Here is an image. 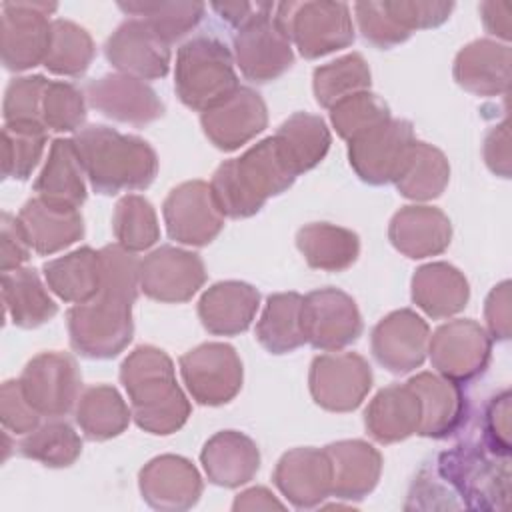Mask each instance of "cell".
Wrapping results in <instances>:
<instances>
[{"mask_svg":"<svg viewBox=\"0 0 512 512\" xmlns=\"http://www.w3.org/2000/svg\"><path fill=\"white\" fill-rule=\"evenodd\" d=\"M300 174L296 162L276 138H264L240 158L226 160L212 176L210 190L218 210L230 218H248L292 186Z\"/></svg>","mask_w":512,"mask_h":512,"instance_id":"cell-1","label":"cell"},{"mask_svg":"<svg viewBox=\"0 0 512 512\" xmlns=\"http://www.w3.org/2000/svg\"><path fill=\"white\" fill-rule=\"evenodd\" d=\"M84 174L98 194L122 190H144L158 172V158L152 146L114 128L92 124L72 138Z\"/></svg>","mask_w":512,"mask_h":512,"instance_id":"cell-2","label":"cell"},{"mask_svg":"<svg viewBox=\"0 0 512 512\" xmlns=\"http://www.w3.org/2000/svg\"><path fill=\"white\" fill-rule=\"evenodd\" d=\"M136 424L150 434H172L190 416V404L176 384L172 360L154 346H138L120 368Z\"/></svg>","mask_w":512,"mask_h":512,"instance_id":"cell-3","label":"cell"},{"mask_svg":"<svg viewBox=\"0 0 512 512\" xmlns=\"http://www.w3.org/2000/svg\"><path fill=\"white\" fill-rule=\"evenodd\" d=\"M436 474L458 508L504 510L510 500L508 456L492 452L484 442L458 444L438 456Z\"/></svg>","mask_w":512,"mask_h":512,"instance_id":"cell-4","label":"cell"},{"mask_svg":"<svg viewBox=\"0 0 512 512\" xmlns=\"http://www.w3.org/2000/svg\"><path fill=\"white\" fill-rule=\"evenodd\" d=\"M238 88L232 54L218 38L198 36L178 50L174 90L188 108L212 110Z\"/></svg>","mask_w":512,"mask_h":512,"instance_id":"cell-5","label":"cell"},{"mask_svg":"<svg viewBox=\"0 0 512 512\" xmlns=\"http://www.w3.org/2000/svg\"><path fill=\"white\" fill-rule=\"evenodd\" d=\"M134 300L100 290L96 298L68 310L72 348L86 358H112L132 340Z\"/></svg>","mask_w":512,"mask_h":512,"instance_id":"cell-6","label":"cell"},{"mask_svg":"<svg viewBox=\"0 0 512 512\" xmlns=\"http://www.w3.org/2000/svg\"><path fill=\"white\" fill-rule=\"evenodd\" d=\"M274 22L304 58H318L354 42L350 8L342 2H282Z\"/></svg>","mask_w":512,"mask_h":512,"instance_id":"cell-7","label":"cell"},{"mask_svg":"<svg viewBox=\"0 0 512 512\" xmlns=\"http://www.w3.org/2000/svg\"><path fill=\"white\" fill-rule=\"evenodd\" d=\"M416 138L408 120L388 118L350 142V166L368 184L396 182L408 162Z\"/></svg>","mask_w":512,"mask_h":512,"instance_id":"cell-8","label":"cell"},{"mask_svg":"<svg viewBox=\"0 0 512 512\" xmlns=\"http://www.w3.org/2000/svg\"><path fill=\"white\" fill-rule=\"evenodd\" d=\"M18 382L30 406L48 418L68 414L82 384L74 358L64 352L38 354L26 364Z\"/></svg>","mask_w":512,"mask_h":512,"instance_id":"cell-9","label":"cell"},{"mask_svg":"<svg viewBox=\"0 0 512 512\" xmlns=\"http://www.w3.org/2000/svg\"><path fill=\"white\" fill-rule=\"evenodd\" d=\"M56 4L4 2L2 4V62L8 70H28L44 62L50 46Z\"/></svg>","mask_w":512,"mask_h":512,"instance_id":"cell-10","label":"cell"},{"mask_svg":"<svg viewBox=\"0 0 512 512\" xmlns=\"http://www.w3.org/2000/svg\"><path fill=\"white\" fill-rule=\"evenodd\" d=\"M182 378L196 402L220 406L242 386V362L228 344H202L180 358Z\"/></svg>","mask_w":512,"mask_h":512,"instance_id":"cell-11","label":"cell"},{"mask_svg":"<svg viewBox=\"0 0 512 512\" xmlns=\"http://www.w3.org/2000/svg\"><path fill=\"white\" fill-rule=\"evenodd\" d=\"M302 326L306 342L316 350H340L362 334V318L354 300L330 286L304 298Z\"/></svg>","mask_w":512,"mask_h":512,"instance_id":"cell-12","label":"cell"},{"mask_svg":"<svg viewBox=\"0 0 512 512\" xmlns=\"http://www.w3.org/2000/svg\"><path fill=\"white\" fill-rule=\"evenodd\" d=\"M372 386L366 360L354 352L322 354L310 366V392L326 410L348 412L360 406Z\"/></svg>","mask_w":512,"mask_h":512,"instance_id":"cell-13","label":"cell"},{"mask_svg":"<svg viewBox=\"0 0 512 512\" xmlns=\"http://www.w3.org/2000/svg\"><path fill=\"white\" fill-rule=\"evenodd\" d=\"M490 338L472 320H454L440 326L430 340L434 368L462 384L482 374L490 360Z\"/></svg>","mask_w":512,"mask_h":512,"instance_id":"cell-14","label":"cell"},{"mask_svg":"<svg viewBox=\"0 0 512 512\" xmlns=\"http://www.w3.org/2000/svg\"><path fill=\"white\" fill-rule=\"evenodd\" d=\"M164 220L172 240L194 246L212 242L224 226V214L214 202L210 184L200 180L184 182L168 194Z\"/></svg>","mask_w":512,"mask_h":512,"instance_id":"cell-15","label":"cell"},{"mask_svg":"<svg viewBox=\"0 0 512 512\" xmlns=\"http://www.w3.org/2000/svg\"><path fill=\"white\" fill-rule=\"evenodd\" d=\"M204 280L202 258L174 246H162L140 262V288L160 302H186Z\"/></svg>","mask_w":512,"mask_h":512,"instance_id":"cell-16","label":"cell"},{"mask_svg":"<svg viewBox=\"0 0 512 512\" xmlns=\"http://www.w3.org/2000/svg\"><path fill=\"white\" fill-rule=\"evenodd\" d=\"M108 62L138 80L164 78L170 68V44L142 18L122 22L106 42Z\"/></svg>","mask_w":512,"mask_h":512,"instance_id":"cell-17","label":"cell"},{"mask_svg":"<svg viewBox=\"0 0 512 512\" xmlns=\"http://www.w3.org/2000/svg\"><path fill=\"white\" fill-rule=\"evenodd\" d=\"M92 108L108 118L128 124H148L164 114V104L142 80L126 74H106L86 84Z\"/></svg>","mask_w":512,"mask_h":512,"instance_id":"cell-18","label":"cell"},{"mask_svg":"<svg viewBox=\"0 0 512 512\" xmlns=\"http://www.w3.org/2000/svg\"><path fill=\"white\" fill-rule=\"evenodd\" d=\"M234 52L242 74L252 82H270L284 74L294 62L290 40L278 28L274 16L238 30Z\"/></svg>","mask_w":512,"mask_h":512,"instance_id":"cell-19","label":"cell"},{"mask_svg":"<svg viewBox=\"0 0 512 512\" xmlns=\"http://www.w3.org/2000/svg\"><path fill=\"white\" fill-rule=\"evenodd\" d=\"M426 348L428 324L412 310L392 312L372 330V354L394 374L418 368L426 358Z\"/></svg>","mask_w":512,"mask_h":512,"instance_id":"cell-20","label":"cell"},{"mask_svg":"<svg viewBox=\"0 0 512 512\" xmlns=\"http://www.w3.org/2000/svg\"><path fill=\"white\" fill-rule=\"evenodd\" d=\"M266 104L258 92L240 86L228 100L202 112L204 134L220 150H236L266 128Z\"/></svg>","mask_w":512,"mask_h":512,"instance_id":"cell-21","label":"cell"},{"mask_svg":"<svg viewBox=\"0 0 512 512\" xmlns=\"http://www.w3.org/2000/svg\"><path fill=\"white\" fill-rule=\"evenodd\" d=\"M274 484L296 508H314L332 494V464L326 450L286 452L274 470Z\"/></svg>","mask_w":512,"mask_h":512,"instance_id":"cell-22","label":"cell"},{"mask_svg":"<svg viewBox=\"0 0 512 512\" xmlns=\"http://www.w3.org/2000/svg\"><path fill=\"white\" fill-rule=\"evenodd\" d=\"M142 498L158 510H186L202 494V480L196 468L182 456H160L140 472Z\"/></svg>","mask_w":512,"mask_h":512,"instance_id":"cell-23","label":"cell"},{"mask_svg":"<svg viewBox=\"0 0 512 512\" xmlns=\"http://www.w3.org/2000/svg\"><path fill=\"white\" fill-rule=\"evenodd\" d=\"M420 400L418 434L428 438H446L466 420V398L458 382L422 372L408 380Z\"/></svg>","mask_w":512,"mask_h":512,"instance_id":"cell-24","label":"cell"},{"mask_svg":"<svg viewBox=\"0 0 512 512\" xmlns=\"http://www.w3.org/2000/svg\"><path fill=\"white\" fill-rule=\"evenodd\" d=\"M260 294L246 282H218L204 292L198 304V316L204 328L216 336H234L244 332L258 310Z\"/></svg>","mask_w":512,"mask_h":512,"instance_id":"cell-25","label":"cell"},{"mask_svg":"<svg viewBox=\"0 0 512 512\" xmlns=\"http://www.w3.org/2000/svg\"><path fill=\"white\" fill-rule=\"evenodd\" d=\"M18 222L28 238V244L38 254H54L84 234L78 208L50 204L42 198L28 200L18 214Z\"/></svg>","mask_w":512,"mask_h":512,"instance_id":"cell-26","label":"cell"},{"mask_svg":"<svg viewBox=\"0 0 512 512\" xmlns=\"http://www.w3.org/2000/svg\"><path fill=\"white\" fill-rule=\"evenodd\" d=\"M390 242L408 258H426L446 250L452 228L446 214L430 206H406L394 214Z\"/></svg>","mask_w":512,"mask_h":512,"instance_id":"cell-27","label":"cell"},{"mask_svg":"<svg viewBox=\"0 0 512 512\" xmlns=\"http://www.w3.org/2000/svg\"><path fill=\"white\" fill-rule=\"evenodd\" d=\"M454 78L464 90L480 96L504 94L510 80V48L492 40L464 46L454 62Z\"/></svg>","mask_w":512,"mask_h":512,"instance_id":"cell-28","label":"cell"},{"mask_svg":"<svg viewBox=\"0 0 512 512\" xmlns=\"http://www.w3.org/2000/svg\"><path fill=\"white\" fill-rule=\"evenodd\" d=\"M332 464V494L336 498L360 500L378 482L382 456L362 440H344L324 448Z\"/></svg>","mask_w":512,"mask_h":512,"instance_id":"cell-29","label":"cell"},{"mask_svg":"<svg viewBox=\"0 0 512 512\" xmlns=\"http://www.w3.org/2000/svg\"><path fill=\"white\" fill-rule=\"evenodd\" d=\"M200 458L210 482L226 488L246 484L252 480L260 466L256 444L236 430L214 434L206 442Z\"/></svg>","mask_w":512,"mask_h":512,"instance_id":"cell-30","label":"cell"},{"mask_svg":"<svg viewBox=\"0 0 512 512\" xmlns=\"http://www.w3.org/2000/svg\"><path fill=\"white\" fill-rule=\"evenodd\" d=\"M84 176L74 142L58 138L52 142L46 166L40 172L34 190L38 192V198L50 204L80 208L86 200Z\"/></svg>","mask_w":512,"mask_h":512,"instance_id":"cell-31","label":"cell"},{"mask_svg":"<svg viewBox=\"0 0 512 512\" xmlns=\"http://www.w3.org/2000/svg\"><path fill=\"white\" fill-rule=\"evenodd\" d=\"M420 400L410 384H394L376 394L366 410V428L378 442L404 440L418 432Z\"/></svg>","mask_w":512,"mask_h":512,"instance_id":"cell-32","label":"cell"},{"mask_svg":"<svg viewBox=\"0 0 512 512\" xmlns=\"http://www.w3.org/2000/svg\"><path fill=\"white\" fill-rule=\"evenodd\" d=\"M48 286L64 300L84 304L98 296L102 288L100 252L80 248L44 264Z\"/></svg>","mask_w":512,"mask_h":512,"instance_id":"cell-33","label":"cell"},{"mask_svg":"<svg viewBox=\"0 0 512 512\" xmlns=\"http://www.w3.org/2000/svg\"><path fill=\"white\" fill-rule=\"evenodd\" d=\"M468 294L466 278L444 262L422 266L412 278V300L432 318L460 312L468 302Z\"/></svg>","mask_w":512,"mask_h":512,"instance_id":"cell-34","label":"cell"},{"mask_svg":"<svg viewBox=\"0 0 512 512\" xmlns=\"http://www.w3.org/2000/svg\"><path fill=\"white\" fill-rule=\"evenodd\" d=\"M2 298L6 314L20 328H36L58 312L34 268L2 272Z\"/></svg>","mask_w":512,"mask_h":512,"instance_id":"cell-35","label":"cell"},{"mask_svg":"<svg viewBox=\"0 0 512 512\" xmlns=\"http://www.w3.org/2000/svg\"><path fill=\"white\" fill-rule=\"evenodd\" d=\"M304 298L298 292L274 294L256 324L258 342L272 354H286L306 342L302 326Z\"/></svg>","mask_w":512,"mask_h":512,"instance_id":"cell-36","label":"cell"},{"mask_svg":"<svg viewBox=\"0 0 512 512\" xmlns=\"http://www.w3.org/2000/svg\"><path fill=\"white\" fill-rule=\"evenodd\" d=\"M298 250L312 268L340 272L354 264L360 252L358 236L352 230L332 224H308L298 230Z\"/></svg>","mask_w":512,"mask_h":512,"instance_id":"cell-37","label":"cell"},{"mask_svg":"<svg viewBox=\"0 0 512 512\" xmlns=\"http://www.w3.org/2000/svg\"><path fill=\"white\" fill-rule=\"evenodd\" d=\"M76 422L88 440H108L126 430L130 410L116 388L98 384L82 392L76 408Z\"/></svg>","mask_w":512,"mask_h":512,"instance_id":"cell-38","label":"cell"},{"mask_svg":"<svg viewBox=\"0 0 512 512\" xmlns=\"http://www.w3.org/2000/svg\"><path fill=\"white\" fill-rule=\"evenodd\" d=\"M450 168L444 154L426 144L414 142L408 162L396 180V188L402 196L412 200H430L442 194L448 184Z\"/></svg>","mask_w":512,"mask_h":512,"instance_id":"cell-39","label":"cell"},{"mask_svg":"<svg viewBox=\"0 0 512 512\" xmlns=\"http://www.w3.org/2000/svg\"><path fill=\"white\" fill-rule=\"evenodd\" d=\"M274 136L284 144L300 174L314 168L330 148V132L324 120L306 112L292 114Z\"/></svg>","mask_w":512,"mask_h":512,"instance_id":"cell-40","label":"cell"},{"mask_svg":"<svg viewBox=\"0 0 512 512\" xmlns=\"http://www.w3.org/2000/svg\"><path fill=\"white\" fill-rule=\"evenodd\" d=\"M118 8L142 18L168 44L192 30L206 10L202 2H118Z\"/></svg>","mask_w":512,"mask_h":512,"instance_id":"cell-41","label":"cell"},{"mask_svg":"<svg viewBox=\"0 0 512 512\" xmlns=\"http://www.w3.org/2000/svg\"><path fill=\"white\" fill-rule=\"evenodd\" d=\"M94 58L90 34L70 20H54L44 66L54 74L80 76Z\"/></svg>","mask_w":512,"mask_h":512,"instance_id":"cell-42","label":"cell"},{"mask_svg":"<svg viewBox=\"0 0 512 512\" xmlns=\"http://www.w3.org/2000/svg\"><path fill=\"white\" fill-rule=\"evenodd\" d=\"M20 454L42 462L50 468H64L74 464L82 452V440L74 428L62 420H52L26 436L20 442Z\"/></svg>","mask_w":512,"mask_h":512,"instance_id":"cell-43","label":"cell"},{"mask_svg":"<svg viewBox=\"0 0 512 512\" xmlns=\"http://www.w3.org/2000/svg\"><path fill=\"white\" fill-rule=\"evenodd\" d=\"M370 86V70L360 54H348L314 70V94L320 106L332 108L342 98Z\"/></svg>","mask_w":512,"mask_h":512,"instance_id":"cell-44","label":"cell"},{"mask_svg":"<svg viewBox=\"0 0 512 512\" xmlns=\"http://www.w3.org/2000/svg\"><path fill=\"white\" fill-rule=\"evenodd\" d=\"M112 222L118 246L128 252L146 250L160 236L152 204L138 194H128L118 200Z\"/></svg>","mask_w":512,"mask_h":512,"instance_id":"cell-45","label":"cell"},{"mask_svg":"<svg viewBox=\"0 0 512 512\" xmlns=\"http://www.w3.org/2000/svg\"><path fill=\"white\" fill-rule=\"evenodd\" d=\"M2 140H4V160H2L4 176L14 180H26L36 168L44 152L46 128L36 124L4 122Z\"/></svg>","mask_w":512,"mask_h":512,"instance_id":"cell-46","label":"cell"},{"mask_svg":"<svg viewBox=\"0 0 512 512\" xmlns=\"http://www.w3.org/2000/svg\"><path fill=\"white\" fill-rule=\"evenodd\" d=\"M332 124L342 138L352 142L360 134L372 130L374 126L390 118V108L372 92H356L332 106Z\"/></svg>","mask_w":512,"mask_h":512,"instance_id":"cell-47","label":"cell"},{"mask_svg":"<svg viewBox=\"0 0 512 512\" xmlns=\"http://www.w3.org/2000/svg\"><path fill=\"white\" fill-rule=\"evenodd\" d=\"M86 120V104L82 92L70 82H50L42 102L44 128L56 132H72Z\"/></svg>","mask_w":512,"mask_h":512,"instance_id":"cell-48","label":"cell"},{"mask_svg":"<svg viewBox=\"0 0 512 512\" xmlns=\"http://www.w3.org/2000/svg\"><path fill=\"white\" fill-rule=\"evenodd\" d=\"M50 80L44 76H22L14 78L4 96V122L36 124L44 128L42 122V102Z\"/></svg>","mask_w":512,"mask_h":512,"instance_id":"cell-49","label":"cell"},{"mask_svg":"<svg viewBox=\"0 0 512 512\" xmlns=\"http://www.w3.org/2000/svg\"><path fill=\"white\" fill-rule=\"evenodd\" d=\"M362 36L378 48H390L408 40V32L400 28L386 12L382 2H360L354 6Z\"/></svg>","mask_w":512,"mask_h":512,"instance_id":"cell-50","label":"cell"},{"mask_svg":"<svg viewBox=\"0 0 512 512\" xmlns=\"http://www.w3.org/2000/svg\"><path fill=\"white\" fill-rule=\"evenodd\" d=\"M394 22L412 34L414 28H434L448 20L452 2H382Z\"/></svg>","mask_w":512,"mask_h":512,"instance_id":"cell-51","label":"cell"},{"mask_svg":"<svg viewBox=\"0 0 512 512\" xmlns=\"http://www.w3.org/2000/svg\"><path fill=\"white\" fill-rule=\"evenodd\" d=\"M40 414L24 398L20 382L8 380L2 386V422L16 434L36 430Z\"/></svg>","mask_w":512,"mask_h":512,"instance_id":"cell-52","label":"cell"},{"mask_svg":"<svg viewBox=\"0 0 512 512\" xmlns=\"http://www.w3.org/2000/svg\"><path fill=\"white\" fill-rule=\"evenodd\" d=\"M508 416H510V392L504 390L490 400L484 412V440H482L492 452L502 456L510 454Z\"/></svg>","mask_w":512,"mask_h":512,"instance_id":"cell-53","label":"cell"},{"mask_svg":"<svg viewBox=\"0 0 512 512\" xmlns=\"http://www.w3.org/2000/svg\"><path fill=\"white\" fill-rule=\"evenodd\" d=\"M28 238L16 216L4 212L2 214V236H0V266L2 272L20 268L28 260L30 254Z\"/></svg>","mask_w":512,"mask_h":512,"instance_id":"cell-54","label":"cell"},{"mask_svg":"<svg viewBox=\"0 0 512 512\" xmlns=\"http://www.w3.org/2000/svg\"><path fill=\"white\" fill-rule=\"evenodd\" d=\"M212 10H216L218 16L230 26L242 30L262 18L272 16V10H276V6L272 2H214Z\"/></svg>","mask_w":512,"mask_h":512,"instance_id":"cell-55","label":"cell"},{"mask_svg":"<svg viewBox=\"0 0 512 512\" xmlns=\"http://www.w3.org/2000/svg\"><path fill=\"white\" fill-rule=\"evenodd\" d=\"M508 282L496 286L486 300V320L494 338L506 340L510 336V298Z\"/></svg>","mask_w":512,"mask_h":512,"instance_id":"cell-56","label":"cell"},{"mask_svg":"<svg viewBox=\"0 0 512 512\" xmlns=\"http://www.w3.org/2000/svg\"><path fill=\"white\" fill-rule=\"evenodd\" d=\"M508 122L504 120L500 126H496L488 136H486V146H484V156L486 164L494 174H500L508 178L510 174V150H508Z\"/></svg>","mask_w":512,"mask_h":512,"instance_id":"cell-57","label":"cell"},{"mask_svg":"<svg viewBox=\"0 0 512 512\" xmlns=\"http://www.w3.org/2000/svg\"><path fill=\"white\" fill-rule=\"evenodd\" d=\"M234 510H268V508H282V502L272 498V494L266 488H252L242 492L234 500Z\"/></svg>","mask_w":512,"mask_h":512,"instance_id":"cell-58","label":"cell"}]
</instances>
